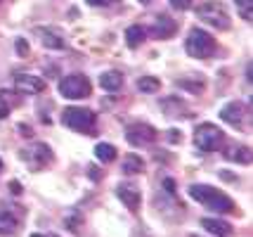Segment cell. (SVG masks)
Listing matches in <instances>:
<instances>
[{
	"label": "cell",
	"mask_w": 253,
	"mask_h": 237,
	"mask_svg": "<svg viewBox=\"0 0 253 237\" xmlns=\"http://www.w3.org/2000/svg\"><path fill=\"white\" fill-rule=\"evenodd\" d=\"M189 197L194 199V202L204 204V206H209L211 211H215V214H230L232 209H234V204L227 194H222L220 190H215V188H211V185H189Z\"/></svg>",
	"instance_id": "1"
},
{
	"label": "cell",
	"mask_w": 253,
	"mask_h": 237,
	"mask_svg": "<svg viewBox=\"0 0 253 237\" xmlns=\"http://www.w3.org/2000/svg\"><path fill=\"white\" fill-rule=\"evenodd\" d=\"M197 17L201 22L211 24L213 29H218V31H227L230 29V12L227 7L222 5L220 0H206V2H201L197 7Z\"/></svg>",
	"instance_id": "2"
},
{
	"label": "cell",
	"mask_w": 253,
	"mask_h": 237,
	"mask_svg": "<svg viewBox=\"0 0 253 237\" xmlns=\"http://www.w3.org/2000/svg\"><path fill=\"white\" fill-rule=\"evenodd\" d=\"M62 121H64L71 131H78V133L90 136V133L95 131L97 116H95L92 109H85V107H66L64 114H62Z\"/></svg>",
	"instance_id": "3"
},
{
	"label": "cell",
	"mask_w": 253,
	"mask_h": 237,
	"mask_svg": "<svg viewBox=\"0 0 253 237\" xmlns=\"http://www.w3.org/2000/svg\"><path fill=\"white\" fill-rule=\"evenodd\" d=\"M222 142H225V136H222V131L218 126H213V124L197 126V131H194V145H197L199 152L211 154V152L220 149Z\"/></svg>",
	"instance_id": "4"
},
{
	"label": "cell",
	"mask_w": 253,
	"mask_h": 237,
	"mask_svg": "<svg viewBox=\"0 0 253 237\" xmlns=\"http://www.w3.org/2000/svg\"><path fill=\"white\" fill-rule=\"evenodd\" d=\"M90 91H92V86L85 74H69L59 81V95L66 100H83L90 95Z\"/></svg>",
	"instance_id": "5"
},
{
	"label": "cell",
	"mask_w": 253,
	"mask_h": 237,
	"mask_svg": "<svg viewBox=\"0 0 253 237\" xmlns=\"http://www.w3.org/2000/svg\"><path fill=\"white\" fill-rule=\"evenodd\" d=\"M185 50L189 52V57L206 59V57L213 55V50H215V41L211 38L209 31H204V29H192L189 36H187V43H185Z\"/></svg>",
	"instance_id": "6"
},
{
	"label": "cell",
	"mask_w": 253,
	"mask_h": 237,
	"mask_svg": "<svg viewBox=\"0 0 253 237\" xmlns=\"http://www.w3.org/2000/svg\"><path fill=\"white\" fill-rule=\"evenodd\" d=\"M19 157L29 164V169L41 171V169H45V166L52 161V149L45 145V142H36V145L22 149V152H19Z\"/></svg>",
	"instance_id": "7"
},
{
	"label": "cell",
	"mask_w": 253,
	"mask_h": 237,
	"mask_svg": "<svg viewBox=\"0 0 253 237\" xmlns=\"http://www.w3.org/2000/svg\"><path fill=\"white\" fill-rule=\"evenodd\" d=\"M126 140L135 147L142 145H152L156 140V128L149 124H132L126 128Z\"/></svg>",
	"instance_id": "8"
},
{
	"label": "cell",
	"mask_w": 253,
	"mask_h": 237,
	"mask_svg": "<svg viewBox=\"0 0 253 237\" xmlns=\"http://www.w3.org/2000/svg\"><path fill=\"white\" fill-rule=\"evenodd\" d=\"M246 116H249V109H246V104H242V102H230V104L222 107V112H220V119L225 124H230L232 128H244Z\"/></svg>",
	"instance_id": "9"
},
{
	"label": "cell",
	"mask_w": 253,
	"mask_h": 237,
	"mask_svg": "<svg viewBox=\"0 0 253 237\" xmlns=\"http://www.w3.org/2000/svg\"><path fill=\"white\" fill-rule=\"evenodd\" d=\"M14 88L22 95H41L45 91V81L41 76H33V74H17Z\"/></svg>",
	"instance_id": "10"
},
{
	"label": "cell",
	"mask_w": 253,
	"mask_h": 237,
	"mask_svg": "<svg viewBox=\"0 0 253 237\" xmlns=\"http://www.w3.org/2000/svg\"><path fill=\"white\" fill-rule=\"evenodd\" d=\"M116 197H119L130 211H137V209H140V202H142L140 190H137L135 185H130V183H119V185H116Z\"/></svg>",
	"instance_id": "11"
},
{
	"label": "cell",
	"mask_w": 253,
	"mask_h": 237,
	"mask_svg": "<svg viewBox=\"0 0 253 237\" xmlns=\"http://www.w3.org/2000/svg\"><path fill=\"white\" fill-rule=\"evenodd\" d=\"M177 31V22L173 17H168V14H159L152 24V36L159 38V41H166V38H170V36Z\"/></svg>",
	"instance_id": "12"
},
{
	"label": "cell",
	"mask_w": 253,
	"mask_h": 237,
	"mask_svg": "<svg viewBox=\"0 0 253 237\" xmlns=\"http://www.w3.org/2000/svg\"><path fill=\"white\" fill-rule=\"evenodd\" d=\"M36 34L41 36V43L45 47H50V50H62L66 46L64 43V36L59 29H50V26H41V29H36Z\"/></svg>",
	"instance_id": "13"
},
{
	"label": "cell",
	"mask_w": 253,
	"mask_h": 237,
	"mask_svg": "<svg viewBox=\"0 0 253 237\" xmlns=\"http://www.w3.org/2000/svg\"><path fill=\"white\" fill-rule=\"evenodd\" d=\"M19 228V214L12 209H0V235H14Z\"/></svg>",
	"instance_id": "14"
},
{
	"label": "cell",
	"mask_w": 253,
	"mask_h": 237,
	"mask_svg": "<svg viewBox=\"0 0 253 237\" xmlns=\"http://www.w3.org/2000/svg\"><path fill=\"white\" fill-rule=\"evenodd\" d=\"M99 86H102L104 91H109V93H119L123 88L121 71H104V74L99 76Z\"/></svg>",
	"instance_id": "15"
},
{
	"label": "cell",
	"mask_w": 253,
	"mask_h": 237,
	"mask_svg": "<svg viewBox=\"0 0 253 237\" xmlns=\"http://www.w3.org/2000/svg\"><path fill=\"white\" fill-rule=\"evenodd\" d=\"M144 38H147V31H144L142 24H132V26H128V29H126V46L132 47V50L142 46Z\"/></svg>",
	"instance_id": "16"
},
{
	"label": "cell",
	"mask_w": 253,
	"mask_h": 237,
	"mask_svg": "<svg viewBox=\"0 0 253 237\" xmlns=\"http://www.w3.org/2000/svg\"><path fill=\"white\" fill-rule=\"evenodd\" d=\"M201 226L206 228V233L215 237H230L232 235V228L225 223V221H218V218H204Z\"/></svg>",
	"instance_id": "17"
},
{
	"label": "cell",
	"mask_w": 253,
	"mask_h": 237,
	"mask_svg": "<svg viewBox=\"0 0 253 237\" xmlns=\"http://www.w3.org/2000/svg\"><path fill=\"white\" fill-rule=\"evenodd\" d=\"M225 157L232 161H239V164H251V149L244 145H227Z\"/></svg>",
	"instance_id": "18"
},
{
	"label": "cell",
	"mask_w": 253,
	"mask_h": 237,
	"mask_svg": "<svg viewBox=\"0 0 253 237\" xmlns=\"http://www.w3.org/2000/svg\"><path fill=\"white\" fill-rule=\"evenodd\" d=\"M177 86L185 88V91H189V93H194V95H201L204 88H206V83H204V79H201L199 74H194L192 79H177Z\"/></svg>",
	"instance_id": "19"
},
{
	"label": "cell",
	"mask_w": 253,
	"mask_h": 237,
	"mask_svg": "<svg viewBox=\"0 0 253 237\" xmlns=\"http://www.w3.org/2000/svg\"><path fill=\"white\" fill-rule=\"evenodd\" d=\"M121 171H123V173H128V176H132V173H142V171H144L142 157H137V154H128V157L123 159Z\"/></svg>",
	"instance_id": "20"
},
{
	"label": "cell",
	"mask_w": 253,
	"mask_h": 237,
	"mask_svg": "<svg viewBox=\"0 0 253 237\" xmlns=\"http://www.w3.org/2000/svg\"><path fill=\"white\" fill-rule=\"evenodd\" d=\"M14 104H17V95H14V93L0 91V119H5Z\"/></svg>",
	"instance_id": "21"
},
{
	"label": "cell",
	"mask_w": 253,
	"mask_h": 237,
	"mask_svg": "<svg viewBox=\"0 0 253 237\" xmlns=\"http://www.w3.org/2000/svg\"><path fill=\"white\" fill-rule=\"evenodd\" d=\"M95 157H97L99 161H104V164H109V161L116 159V147L109 145V142H99V145L95 147Z\"/></svg>",
	"instance_id": "22"
},
{
	"label": "cell",
	"mask_w": 253,
	"mask_h": 237,
	"mask_svg": "<svg viewBox=\"0 0 253 237\" xmlns=\"http://www.w3.org/2000/svg\"><path fill=\"white\" fill-rule=\"evenodd\" d=\"M161 88V81L154 79V76H140L137 79V91L142 93H156Z\"/></svg>",
	"instance_id": "23"
},
{
	"label": "cell",
	"mask_w": 253,
	"mask_h": 237,
	"mask_svg": "<svg viewBox=\"0 0 253 237\" xmlns=\"http://www.w3.org/2000/svg\"><path fill=\"white\" fill-rule=\"evenodd\" d=\"M234 5H237V10H239L244 22H251L253 19V0H234Z\"/></svg>",
	"instance_id": "24"
},
{
	"label": "cell",
	"mask_w": 253,
	"mask_h": 237,
	"mask_svg": "<svg viewBox=\"0 0 253 237\" xmlns=\"http://www.w3.org/2000/svg\"><path fill=\"white\" fill-rule=\"evenodd\" d=\"M170 5L175 10H189L192 7V0H170Z\"/></svg>",
	"instance_id": "25"
},
{
	"label": "cell",
	"mask_w": 253,
	"mask_h": 237,
	"mask_svg": "<svg viewBox=\"0 0 253 237\" xmlns=\"http://www.w3.org/2000/svg\"><path fill=\"white\" fill-rule=\"evenodd\" d=\"M14 47H17V52H19V55H29V43H26L24 38H19V41L14 43Z\"/></svg>",
	"instance_id": "26"
},
{
	"label": "cell",
	"mask_w": 253,
	"mask_h": 237,
	"mask_svg": "<svg viewBox=\"0 0 253 237\" xmlns=\"http://www.w3.org/2000/svg\"><path fill=\"white\" fill-rule=\"evenodd\" d=\"M116 0H88V5H92V7H109Z\"/></svg>",
	"instance_id": "27"
},
{
	"label": "cell",
	"mask_w": 253,
	"mask_h": 237,
	"mask_svg": "<svg viewBox=\"0 0 253 237\" xmlns=\"http://www.w3.org/2000/svg\"><path fill=\"white\" fill-rule=\"evenodd\" d=\"M168 140H170V142H182V136H180V131H170V133H168Z\"/></svg>",
	"instance_id": "28"
},
{
	"label": "cell",
	"mask_w": 253,
	"mask_h": 237,
	"mask_svg": "<svg viewBox=\"0 0 253 237\" xmlns=\"http://www.w3.org/2000/svg\"><path fill=\"white\" fill-rule=\"evenodd\" d=\"M19 133H22V136H26V138L33 136V133H31V126H26V124H19Z\"/></svg>",
	"instance_id": "29"
},
{
	"label": "cell",
	"mask_w": 253,
	"mask_h": 237,
	"mask_svg": "<svg viewBox=\"0 0 253 237\" xmlns=\"http://www.w3.org/2000/svg\"><path fill=\"white\" fill-rule=\"evenodd\" d=\"M164 188H166V192H175V181L166 178V181H164Z\"/></svg>",
	"instance_id": "30"
},
{
	"label": "cell",
	"mask_w": 253,
	"mask_h": 237,
	"mask_svg": "<svg viewBox=\"0 0 253 237\" xmlns=\"http://www.w3.org/2000/svg\"><path fill=\"white\" fill-rule=\"evenodd\" d=\"M31 237H57V235H47V233H33Z\"/></svg>",
	"instance_id": "31"
},
{
	"label": "cell",
	"mask_w": 253,
	"mask_h": 237,
	"mask_svg": "<svg viewBox=\"0 0 253 237\" xmlns=\"http://www.w3.org/2000/svg\"><path fill=\"white\" fill-rule=\"evenodd\" d=\"M10 188H12V192H14V194H19V192H22V190H19V185H17V183H12Z\"/></svg>",
	"instance_id": "32"
},
{
	"label": "cell",
	"mask_w": 253,
	"mask_h": 237,
	"mask_svg": "<svg viewBox=\"0 0 253 237\" xmlns=\"http://www.w3.org/2000/svg\"><path fill=\"white\" fill-rule=\"evenodd\" d=\"M140 2H142V5H147V2H152V0H140Z\"/></svg>",
	"instance_id": "33"
},
{
	"label": "cell",
	"mask_w": 253,
	"mask_h": 237,
	"mask_svg": "<svg viewBox=\"0 0 253 237\" xmlns=\"http://www.w3.org/2000/svg\"><path fill=\"white\" fill-rule=\"evenodd\" d=\"M0 169H2V161H0Z\"/></svg>",
	"instance_id": "34"
}]
</instances>
